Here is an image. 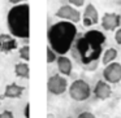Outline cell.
<instances>
[{"label":"cell","instance_id":"6da1fadb","mask_svg":"<svg viewBox=\"0 0 121 118\" xmlns=\"http://www.w3.org/2000/svg\"><path fill=\"white\" fill-rule=\"evenodd\" d=\"M76 34L77 29L74 24L66 21L55 24L48 30V42H50L48 45L56 53H60V56H63L65 52L69 51Z\"/></svg>","mask_w":121,"mask_h":118},{"label":"cell","instance_id":"7a4b0ae2","mask_svg":"<svg viewBox=\"0 0 121 118\" xmlns=\"http://www.w3.org/2000/svg\"><path fill=\"white\" fill-rule=\"evenodd\" d=\"M7 24L11 35L14 38H29L30 34V7L27 3L13 5L8 12Z\"/></svg>","mask_w":121,"mask_h":118},{"label":"cell","instance_id":"3957f363","mask_svg":"<svg viewBox=\"0 0 121 118\" xmlns=\"http://www.w3.org/2000/svg\"><path fill=\"white\" fill-rule=\"evenodd\" d=\"M68 94L74 101H86L91 96V87L85 79H76L68 87Z\"/></svg>","mask_w":121,"mask_h":118},{"label":"cell","instance_id":"277c9868","mask_svg":"<svg viewBox=\"0 0 121 118\" xmlns=\"http://www.w3.org/2000/svg\"><path fill=\"white\" fill-rule=\"evenodd\" d=\"M47 90L50 94L55 96H60L68 90V79L66 77H63L60 74H53L47 81Z\"/></svg>","mask_w":121,"mask_h":118},{"label":"cell","instance_id":"5b68a950","mask_svg":"<svg viewBox=\"0 0 121 118\" xmlns=\"http://www.w3.org/2000/svg\"><path fill=\"white\" fill-rule=\"evenodd\" d=\"M103 81L108 84H117L121 82V64L111 62L103 69Z\"/></svg>","mask_w":121,"mask_h":118},{"label":"cell","instance_id":"8992f818","mask_svg":"<svg viewBox=\"0 0 121 118\" xmlns=\"http://www.w3.org/2000/svg\"><path fill=\"white\" fill-rule=\"evenodd\" d=\"M55 17L61 20H66L70 24H78L81 21V12L72 5H61L55 12Z\"/></svg>","mask_w":121,"mask_h":118},{"label":"cell","instance_id":"52a82bcc","mask_svg":"<svg viewBox=\"0 0 121 118\" xmlns=\"http://www.w3.org/2000/svg\"><path fill=\"white\" fill-rule=\"evenodd\" d=\"M100 25L105 31H115L121 26V16L117 13H113V12H107L103 14L102 20H100Z\"/></svg>","mask_w":121,"mask_h":118},{"label":"cell","instance_id":"ba28073f","mask_svg":"<svg viewBox=\"0 0 121 118\" xmlns=\"http://www.w3.org/2000/svg\"><path fill=\"white\" fill-rule=\"evenodd\" d=\"M92 94L94 96L96 97L98 100H108L111 96H112V88H111V84H108L105 81L100 79L95 83L94 86V90H92Z\"/></svg>","mask_w":121,"mask_h":118},{"label":"cell","instance_id":"9c48e42d","mask_svg":"<svg viewBox=\"0 0 121 118\" xmlns=\"http://www.w3.org/2000/svg\"><path fill=\"white\" fill-rule=\"evenodd\" d=\"M82 21H83V25L86 27L92 26V25H96L99 22V13H98L96 8H95L94 4L89 3L86 7H85L83 14H82Z\"/></svg>","mask_w":121,"mask_h":118},{"label":"cell","instance_id":"30bf717a","mask_svg":"<svg viewBox=\"0 0 121 118\" xmlns=\"http://www.w3.org/2000/svg\"><path fill=\"white\" fill-rule=\"evenodd\" d=\"M56 65H57V70L59 74L63 77H69L72 74V70H73V64H72V60L68 58L66 56H57L56 58Z\"/></svg>","mask_w":121,"mask_h":118},{"label":"cell","instance_id":"8fae6325","mask_svg":"<svg viewBox=\"0 0 121 118\" xmlns=\"http://www.w3.org/2000/svg\"><path fill=\"white\" fill-rule=\"evenodd\" d=\"M17 48V40L11 34H0V52L9 53Z\"/></svg>","mask_w":121,"mask_h":118},{"label":"cell","instance_id":"7c38bea8","mask_svg":"<svg viewBox=\"0 0 121 118\" xmlns=\"http://www.w3.org/2000/svg\"><path fill=\"white\" fill-rule=\"evenodd\" d=\"M25 91L24 86H20L17 83H9L5 86V90H4L3 97H8V99H18V97L22 96Z\"/></svg>","mask_w":121,"mask_h":118},{"label":"cell","instance_id":"4fadbf2b","mask_svg":"<svg viewBox=\"0 0 121 118\" xmlns=\"http://www.w3.org/2000/svg\"><path fill=\"white\" fill-rule=\"evenodd\" d=\"M14 74L18 78H25L29 79L30 78V68L27 62H17L14 65Z\"/></svg>","mask_w":121,"mask_h":118},{"label":"cell","instance_id":"5bb4252c","mask_svg":"<svg viewBox=\"0 0 121 118\" xmlns=\"http://www.w3.org/2000/svg\"><path fill=\"white\" fill-rule=\"evenodd\" d=\"M117 58V49L116 48H108V49L104 51L102 57V64L104 66H107L108 64L115 62V60Z\"/></svg>","mask_w":121,"mask_h":118},{"label":"cell","instance_id":"9a60e30c","mask_svg":"<svg viewBox=\"0 0 121 118\" xmlns=\"http://www.w3.org/2000/svg\"><path fill=\"white\" fill-rule=\"evenodd\" d=\"M18 56H20L21 60L26 61V62L30 60V47H29V44H25V45H22V47H20Z\"/></svg>","mask_w":121,"mask_h":118},{"label":"cell","instance_id":"2e32d148","mask_svg":"<svg viewBox=\"0 0 121 118\" xmlns=\"http://www.w3.org/2000/svg\"><path fill=\"white\" fill-rule=\"evenodd\" d=\"M46 56H47V64H52L56 61V58H57V53L55 52V51L52 49V48L50 47V45H47V49H46Z\"/></svg>","mask_w":121,"mask_h":118},{"label":"cell","instance_id":"e0dca14e","mask_svg":"<svg viewBox=\"0 0 121 118\" xmlns=\"http://www.w3.org/2000/svg\"><path fill=\"white\" fill-rule=\"evenodd\" d=\"M68 3L74 8H79V7L85 5V0H68Z\"/></svg>","mask_w":121,"mask_h":118},{"label":"cell","instance_id":"ac0fdd59","mask_svg":"<svg viewBox=\"0 0 121 118\" xmlns=\"http://www.w3.org/2000/svg\"><path fill=\"white\" fill-rule=\"evenodd\" d=\"M0 118H14V114L11 110H4L0 113Z\"/></svg>","mask_w":121,"mask_h":118},{"label":"cell","instance_id":"d6986e66","mask_svg":"<svg viewBox=\"0 0 121 118\" xmlns=\"http://www.w3.org/2000/svg\"><path fill=\"white\" fill-rule=\"evenodd\" d=\"M115 40H116V43H117L118 45H121V26L118 27V29L116 30V33H115Z\"/></svg>","mask_w":121,"mask_h":118},{"label":"cell","instance_id":"ffe728a7","mask_svg":"<svg viewBox=\"0 0 121 118\" xmlns=\"http://www.w3.org/2000/svg\"><path fill=\"white\" fill-rule=\"evenodd\" d=\"M77 118H96L94 114H92L91 112H82L78 114V117Z\"/></svg>","mask_w":121,"mask_h":118},{"label":"cell","instance_id":"44dd1931","mask_svg":"<svg viewBox=\"0 0 121 118\" xmlns=\"http://www.w3.org/2000/svg\"><path fill=\"white\" fill-rule=\"evenodd\" d=\"M27 0H9V3L13 4V5H18V4H24L26 3Z\"/></svg>","mask_w":121,"mask_h":118},{"label":"cell","instance_id":"7402d4cb","mask_svg":"<svg viewBox=\"0 0 121 118\" xmlns=\"http://www.w3.org/2000/svg\"><path fill=\"white\" fill-rule=\"evenodd\" d=\"M24 114H25L26 118L30 117V104H26V108H25V110H24Z\"/></svg>","mask_w":121,"mask_h":118},{"label":"cell","instance_id":"603a6c76","mask_svg":"<svg viewBox=\"0 0 121 118\" xmlns=\"http://www.w3.org/2000/svg\"><path fill=\"white\" fill-rule=\"evenodd\" d=\"M118 4H120V5H121V0H118Z\"/></svg>","mask_w":121,"mask_h":118},{"label":"cell","instance_id":"cb8c5ba5","mask_svg":"<svg viewBox=\"0 0 121 118\" xmlns=\"http://www.w3.org/2000/svg\"><path fill=\"white\" fill-rule=\"evenodd\" d=\"M0 104H1V99H0Z\"/></svg>","mask_w":121,"mask_h":118},{"label":"cell","instance_id":"d4e9b609","mask_svg":"<svg viewBox=\"0 0 121 118\" xmlns=\"http://www.w3.org/2000/svg\"><path fill=\"white\" fill-rule=\"evenodd\" d=\"M66 118H72V117H66Z\"/></svg>","mask_w":121,"mask_h":118}]
</instances>
